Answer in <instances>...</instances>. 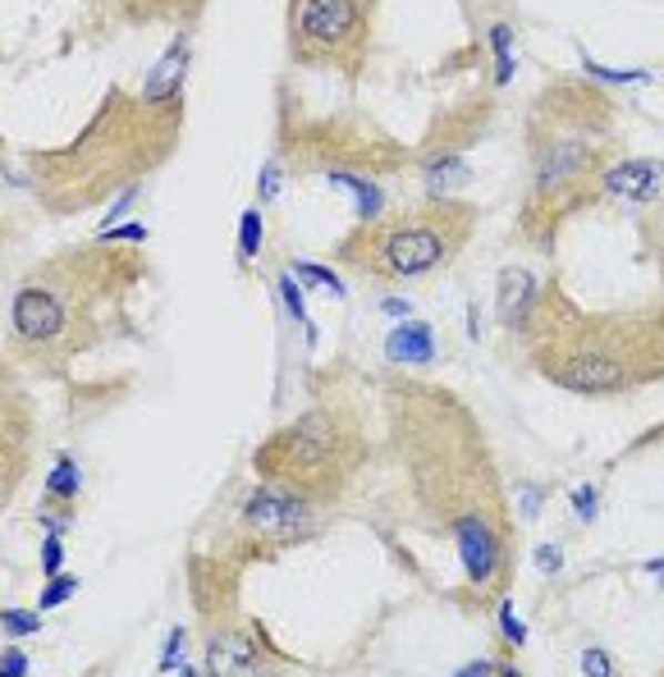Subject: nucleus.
Returning <instances> with one entry per match:
<instances>
[{
	"mask_svg": "<svg viewBox=\"0 0 664 677\" xmlns=\"http://www.w3.org/2000/svg\"><path fill=\"white\" fill-rule=\"evenodd\" d=\"M472 211L454 202H431L413 215L399 220H366L362 234L344 247V256L358 271L376 275V280H422L440 271L445 261L463 247L467 239Z\"/></svg>",
	"mask_w": 664,
	"mask_h": 677,
	"instance_id": "obj_1",
	"label": "nucleus"
},
{
	"mask_svg": "<svg viewBox=\"0 0 664 677\" xmlns=\"http://www.w3.org/2000/svg\"><path fill=\"white\" fill-rule=\"evenodd\" d=\"M372 28V0H293L289 51L299 64L358 73Z\"/></svg>",
	"mask_w": 664,
	"mask_h": 677,
	"instance_id": "obj_2",
	"label": "nucleus"
},
{
	"mask_svg": "<svg viewBox=\"0 0 664 677\" xmlns=\"http://www.w3.org/2000/svg\"><path fill=\"white\" fill-rule=\"evenodd\" d=\"M69 330V307L56 289H37V284H23L14 293V344L28 348V353H47L56 348Z\"/></svg>",
	"mask_w": 664,
	"mask_h": 677,
	"instance_id": "obj_3",
	"label": "nucleus"
},
{
	"mask_svg": "<svg viewBox=\"0 0 664 677\" xmlns=\"http://www.w3.org/2000/svg\"><path fill=\"white\" fill-rule=\"evenodd\" d=\"M545 375L555 385L573 390V394H618L628 390V362L601 353V348H577L569 357H555L545 366Z\"/></svg>",
	"mask_w": 664,
	"mask_h": 677,
	"instance_id": "obj_4",
	"label": "nucleus"
},
{
	"mask_svg": "<svg viewBox=\"0 0 664 677\" xmlns=\"http://www.w3.org/2000/svg\"><path fill=\"white\" fill-rule=\"evenodd\" d=\"M308 517H312L308 504L293 491H284V485H262V491L243 504V522L256 536H293Z\"/></svg>",
	"mask_w": 664,
	"mask_h": 677,
	"instance_id": "obj_5",
	"label": "nucleus"
},
{
	"mask_svg": "<svg viewBox=\"0 0 664 677\" xmlns=\"http://www.w3.org/2000/svg\"><path fill=\"white\" fill-rule=\"evenodd\" d=\"M454 540H459V554H463V568L476 586H491L495 573H500V558H504V545L500 536L491 532L486 517H459L454 522Z\"/></svg>",
	"mask_w": 664,
	"mask_h": 677,
	"instance_id": "obj_6",
	"label": "nucleus"
},
{
	"mask_svg": "<svg viewBox=\"0 0 664 677\" xmlns=\"http://www.w3.org/2000/svg\"><path fill=\"white\" fill-rule=\"evenodd\" d=\"M183 73H189V37H179V42L157 60L152 79H147V88H142V101L147 105H170V101H179Z\"/></svg>",
	"mask_w": 664,
	"mask_h": 677,
	"instance_id": "obj_7",
	"label": "nucleus"
},
{
	"mask_svg": "<svg viewBox=\"0 0 664 677\" xmlns=\"http://www.w3.org/2000/svg\"><path fill=\"white\" fill-rule=\"evenodd\" d=\"M660 179H664L660 161H628V165L610 170L601 183H605V193H614V198L646 202V198H655V193H660Z\"/></svg>",
	"mask_w": 664,
	"mask_h": 677,
	"instance_id": "obj_8",
	"label": "nucleus"
},
{
	"mask_svg": "<svg viewBox=\"0 0 664 677\" xmlns=\"http://www.w3.org/2000/svg\"><path fill=\"white\" fill-rule=\"evenodd\" d=\"M385 357L399 362V366H426L435 357V344H431V325L422 321H403L390 330L385 338Z\"/></svg>",
	"mask_w": 664,
	"mask_h": 677,
	"instance_id": "obj_9",
	"label": "nucleus"
},
{
	"mask_svg": "<svg viewBox=\"0 0 664 677\" xmlns=\"http://www.w3.org/2000/svg\"><path fill=\"white\" fill-rule=\"evenodd\" d=\"M207 664H211V673H252L262 664V655H256V646L243 631H215L207 646Z\"/></svg>",
	"mask_w": 664,
	"mask_h": 677,
	"instance_id": "obj_10",
	"label": "nucleus"
},
{
	"mask_svg": "<svg viewBox=\"0 0 664 677\" xmlns=\"http://www.w3.org/2000/svg\"><path fill=\"white\" fill-rule=\"evenodd\" d=\"M500 316L509 321V325H523L527 321V307H532V275L527 271H504L500 275Z\"/></svg>",
	"mask_w": 664,
	"mask_h": 677,
	"instance_id": "obj_11",
	"label": "nucleus"
},
{
	"mask_svg": "<svg viewBox=\"0 0 664 677\" xmlns=\"http://www.w3.org/2000/svg\"><path fill=\"white\" fill-rule=\"evenodd\" d=\"M454 179H467V165L459 156H435L431 170H426V183H431V193L440 198L445 188H454Z\"/></svg>",
	"mask_w": 664,
	"mask_h": 677,
	"instance_id": "obj_12",
	"label": "nucleus"
},
{
	"mask_svg": "<svg viewBox=\"0 0 664 677\" xmlns=\"http://www.w3.org/2000/svg\"><path fill=\"white\" fill-rule=\"evenodd\" d=\"M47 495L51 499H73V495H79V467H73V458L56 463V472L47 476Z\"/></svg>",
	"mask_w": 664,
	"mask_h": 677,
	"instance_id": "obj_13",
	"label": "nucleus"
},
{
	"mask_svg": "<svg viewBox=\"0 0 664 677\" xmlns=\"http://www.w3.org/2000/svg\"><path fill=\"white\" fill-rule=\"evenodd\" d=\"M491 47H495V60H500V73H495V79L509 83V79H513V51H509V47H513V28L500 23V28L491 32Z\"/></svg>",
	"mask_w": 664,
	"mask_h": 677,
	"instance_id": "obj_14",
	"label": "nucleus"
},
{
	"mask_svg": "<svg viewBox=\"0 0 664 677\" xmlns=\"http://www.w3.org/2000/svg\"><path fill=\"white\" fill-rule=\"evenodd\" d=\"M256 247H262V215L248 211V215H243V230H239V252H243V261H252Z\"/></svg>",
	"mask_w": 664,
	"mask_h": 677,
	"instance_id": "obj_15",
	"label": "nucleus"
},
{
	"mask_svg": "<svg viewBox=\"0 0 664 677\" xmlns=\"http://www.w3.org/2000/svg\"><path fill=\"white\" fill-rule=\"evenodd\" d=\"M73 590H79V582H73V577H51V590L42 595V609H56V605H64V599L73 595Z\"/></svg>",
	"mask_w": 664,
	"mask_h": 677,
	"instance_id": "obj_16",
	"label": "nucleus"
},
{
	"mask_svg": "<svg viewBox=\"0 0 664 677\" xmlns=\"http://www.w3.org/2000/svg\"><path fill=\"white\" fill-rule=\"evenodd\" d=\"M596 504H601V495L592 491V485H582V491L573 495V508H577L582 522H592V517H596Z\"/></svg>",
	"mask_w": 664,
	"mask_h": 677,
	"instance_id": "obj_17",
	"label": "nucleus"
},
{
	"mask_svg": "<svg viewBox=\"0 0 664 677\" xmlns=\"http://www.w3.org/2000/svg\"><path fill=\"white\" fill-rule=\"evenodd\" d=\"M6 631H14V636H28V631H37V614H23V609H6Z\"/></svg>",
	"mask_w": 664,
	"mask_h": 677,
	"instance_id": "obj_18",
	"label": "nucleus"
},
{
	"mask_svg": "<svg viewBox=\"0 0 664 677\" xmlns=\"http://www.w3.org/2000/svg\"><path fill=\"white\" fill-rule=\"evenodd\" d=\"M582 673L610 677V673H614V664H610V655H605V650H586V655H582Z\"/></svg>",
	"mask_w": 664,
	"mask_h": 677,
	"instance_id": "obj_19",
	"label": "nucleus"
},
{
	"mask_svg": "<svg viewBox=\"0 0 664 677\" xmlns=\"http://www.w3.org/2000/svg\"><path fill=\"white\" fill-rule=\"evenodd\" d=\"M536 568H541L545 577H550V573H560V568H564V554H560L555 545H541V549H536Z\"/></svg>",
	"mask_w": 664,
	"mask_h": 677,
	"instance_id": "obj_20",
	"label": "nucleus"
},
{
	"mask_svg": "<svg viewBox=\"0 0 664 677\" xmlns=\"http://www.w3.org/2000/svg\"><path fill=\"white\" fill-rule=\"evenodd\" d=\"M299 275H303V280H312V284H321V289H330V293H335V297L344 293V289H340V280L330 275V271H321V266H299Z\"/></svg>",
	"mask_w": 664,
	"mask_h": 677,
	"instance_id": "obj_21",
	"label": "nucleus"
},
{
	"mask_svg": "<svg viewBox=\"0 0 664 677\" xmlns=\"http://www.w3.org/2000/svg\"><path fill=\"white\" fill-rule=\"evenodd\" d=\"M500 623H504V636H509V641H519V646H523V641H527V627H523V623H519V614H513V609H509V605H504V609H500Z\"/></svg>",
	"mask_w": 664,
	"mask_h": 677,
	"instance_id": "obj_22",
	"label": "nucleus"
},
{
	"mask_svg": "<svg viewBox=\"0 0 664 677\" xmlns=\"http://www.w3.org/2000/svg\"><path fill=\"white\" fill-rule=\"evenodd\" d=\"M60 540H56V532H51V540H47V554H42V568H47V577H56L60 573Z\"/></svg>",
	"mask_w": 664,
	"mask_h": 677,
	"instance_id": "obj_23",
	"label": "nucleus"
},
{
	"mask_svg": "<svg viewBox=\"0 0 664 677\" xmlns=\"http://www.w3.org/2000/svg\"><path fill=\"white\" fill-rule=\"evenodd\" d=\"M0 668H6L10 677H19V673H28V655H23V650H6V659H0Z\"/></svg>",
	"mask_w": 664,
	"mask_h": 677,
	"instance_id": "obj_24",
	"label": "nucleus"
},
{
	"mask_svg": "<svg viewBox=\"0 0 664 677\" xmlns=\"http://www.w3.org/2000/svg\"><path fill=\"white\" fill-rule=\"evenodd\" d=\"M280 289H284V297H289V312L303 321V289H293V280H284Z\"/></svg>",
	"mask_w": 664,
	"mask_h": 677,
	"instance_id": "obj_25",
	"label": "nucleus"
},
{
	"mask_svg": "<svg viewBox=\"0 0 664 677\" xmlns=\"http://www.w3.org/2000/svg\"><path fill=\"white\" fill-rule=\"evenodd\" d=\"M105 239H147V230H142V224H129V230H105Z\"/></svg>",
	"mask_w": 664,
	"mask_h": 677,
	"instance_id": "obj_26",
	"label": "nucleus"
},
{
	"mask_svg": "<svg viewBox=\"0 0 664 677\" xmlns=\"http://www.w3.org/2000/svg\"><path fill=\"white\" fill-rule=\"evenodd\" d=\"M385 312H390V316H403V312H409V303H399V297H390Z\"/></svg>",
	"mask_w": 664,
	"mask_h": 677,
	"instance_id": "obj_27",
	"label": "nucleus"
},
{
	"mask_svg": "<svg viewBox=\"0 0 664 677\" xmlns=\"http://www.w3.org/2000/svg\"><path fill=\"white\" fill-rule=\"evenodd\" d=\"M646 573H651V577H660V582H664V558H651V563H646Z\"/></svg>",
	"mask_w": 664,
	"mask_h": 677,
	"instance_id": "obj_28",
	"label": "nucleus"
}]
</instances>
